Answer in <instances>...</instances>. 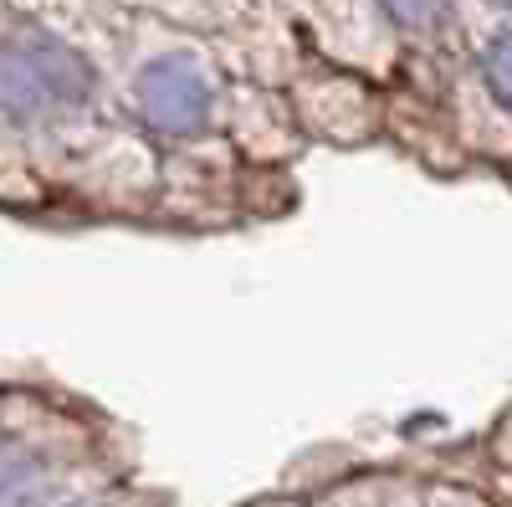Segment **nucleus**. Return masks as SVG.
Segmentation results:
<instances>
[{"mask_svg":"<svg viewBox=\"0 0 512 507\" xmlns=\"http://www.w3.org/2000/svg\"><path fill=\"white\" fill-rule=\"evenodd\" d=\"M466 67L492 93V103L512 118V21L497 16L487 31L466 36Z\"/></svg>","mask_w":512,"mask_h":507,"instance_id":"4","label":"nucleus"},{"mask_svg":"<svg viewBox=\"0 0 512 507\" xmlns=\"http://www.w3.org/2000/svg\"><path fill=\"white\" fill-rule=\"evenodd\" d=\"M287 108L303 139L323 144H374L390 123V103L354 67H303L287 88Z\"/></svg>","mask_w":512,"mask_h":507,"instance_id":"2","label":"nucleus"},{"mask_svg":"<svg viewBox=\"0 0 512 507\" xmlns=\"http://www.w3.org/2000/svg\"><path fill=\"white\" fill-rule=\"evenodd\" d=\"M384 31L400 36V47L425 52V57H446L461 47V6L456 0H369Z\"/></svg>","mask_w":512,"mask_h":507,"instance_id":"3","label":"nucleus"},{"mask_svg":"<svg viewBox=\"0 0 512 507\" xmlns=\"http://www.w3.org/2000/svg\"><path fill=\"white\" fill-rule=\"evenodd\" d=\"M226 93L216 57L200 41L180 36L169 47L149 52L134 72V113L139 123L164 144H205L226 123Z\"/></svg>","mask_w":512,"mask_h":507,"instance_id":"1","label":"nucleus"},{"mask_svg":"<svg viewBox=\"0 0 512 507\" xmlns=\"http://www.w3.org/2000/svg\"><path fill=\"white\" fill-rule=\"evenodd\" d=\"M487 6H492V11L502 16V21H512V0H487Z\"/></svg>","mask_w":512,"mask_h":507,"instance_id":"5","label":"nucleus"}]
</instances>
